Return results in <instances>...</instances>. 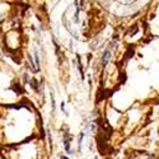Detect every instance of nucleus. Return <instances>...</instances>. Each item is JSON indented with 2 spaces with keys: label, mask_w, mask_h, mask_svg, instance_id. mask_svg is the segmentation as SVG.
<instances>
[{
  "label": "nucleus",
  "mask_w": 159,
  "mask_h": 159,
  "mask_svg": "<svg viewBox=\"0 0 159 159\" xmlns=\"http://www.w3.org/2000/svg\"><path fill=\"white\" fill-rule=\"evenodd\" d=\"M84 135H85V132H80V135L78 138V149H77L78 154H81V144H83V138H84Z\"/></svg>",
  "instance_id": "1"
},
{
  "label": "nucleus",
  "mask_w": 159,
  "mask_h": 159,
  "mask_svg": "<svg viewBox=\"0 0 159 159\" xmlns=\"http://www.w3.org/2000/svg\"><path fill=\"white\" fill-rule=\"evenodd\" d=\"M35 65H36V69L38 70L40 69V57H38L37 51H35Z\"/></svg>",
  "instance_id": "2"
},
{
  "label": "nucleus",
  "mask_w": 159,
  "mask_h": 159,
  "mask_svg": "<svg viewBox=\"0 0 159 159\" xmlns=\"http://www.w3.org/2000/svg\"><path fill=\"white\" fill-rule=\"evenodd\" d=\"M50 97H51V104H52V112L55 111V96H54V93L51 92V93H50Z\"/></svg>",
  "instance_id": "3"
},
{
  "label": "nucleus",
  "mask_w": 159,
  "mask_h": 159,
  "mask_svg": "<svg viewBox=\"0 0 159 159\" xmlns=\"http://www.w3.org/2000/svg\"><path fill=\"white\" fill-rule=\"evenodd\" d=\"M94 159H98V158H97V157H96V158H94Z\"/></svg>",
  "instance_id": "4"
}]
</instances>
